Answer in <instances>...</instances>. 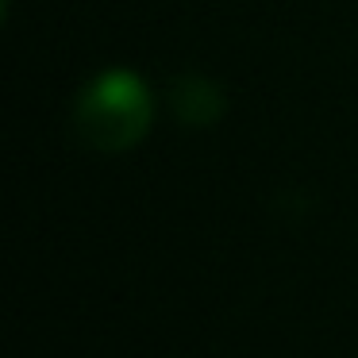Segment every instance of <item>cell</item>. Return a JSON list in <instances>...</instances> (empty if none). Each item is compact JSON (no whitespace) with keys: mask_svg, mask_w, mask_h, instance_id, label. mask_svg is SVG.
<instances>
[{"mask_svg":"<svg viewBox=\"0 0 358 358\" xmlns=\"http://www.w3.org/2000/svg\"><path fill=\"white\" fill-rule=\"evenodd\" d=\"M150 120H155V101L143 78L131 70H104L81 89L78 108H73V124L78 135L96 150H127L147 135Z\"/></svg>","mask_w":358,"mask_h":358,"instance_id":"cell-1","label":"cell"},{"mask_svg":"<svg viewBox=\"0 0 358 358\" xmlns=\"http://www.w3.org/2000/svg\"><path fill=\"white\" fill-rule=\"evenodd\" d=\"M173 104H178V116L185 124H212L224 108V96L212 81L204 78H185L173 85Z\"/></svg>","mask_w":358,"mask_h":358,"instance_id":"cell-2","label":"cell"}]
</instances>
